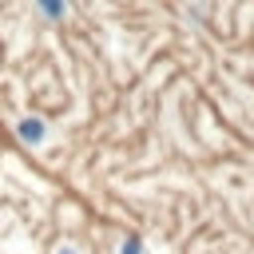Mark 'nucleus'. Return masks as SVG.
I'll return each mask as SVG.
<instances>
[{"label":"nucleus","mask_w":254,"mask_h":254,"mask_svg":"<svg viewBox=\"0 0 254 254\" xmlns=\"http://www.w3.org/2000/svg\"><path fill=\"white\" fill-rule=\"evenodd\" d=\"M20 135H24L28 143H40V135H44V131H40V123H36V119H24V123H20Z\"/></svg>","instance_id":"nucleus-1"},{"label":"nucleus","mask_w":254,"mask_h":254,"mask_svg":"<svg viewBox=\"0 0 254 254\" xmlns=\"http://www.w3.org/2000/svg\"><path fill=\"white\" fill-rule=\"evenodd\" d=\"M123 254H139V242H135V238H131V242H127V246H123Z\"/></svg>","instance_id":"nucleus-2"},{"label":"nucleus","mask_w":254,"mask_h":254,"mask_svg":"<svg viewBox=\"0 0 254 254\" xmlns=\"http://www.w3.org/2000/svg\"><path fill=\"white\" fill-rule=\"evenodd\" d=\"M60 254H71V250H60Z\"/></svg>","instance_id":"nucleus-3"}]
</instances>
